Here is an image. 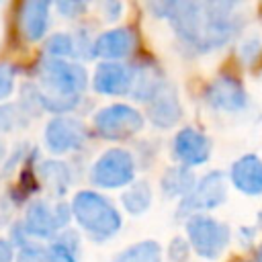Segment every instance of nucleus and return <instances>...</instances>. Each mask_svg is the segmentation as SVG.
<instances>
[{"instance_id":"2","label":"nucleus","mask_w":262,"mask_h":262,"mask_svg":"<svg viewBox=\"0 0 262 262\" xmlns=\"http://www.w3.org/2000/svg\"><path fill=\"white\" fill-rule=\"evenodd\" d=\"M39 104L51 113H66L78 104L80 92L86 88V70L78 63L45 57L39 61Z\"/></svg>"},{"instance_id":"17","label":"nucleus","mask_w":262,"mask_h":262,"mask_svg":"<svg viewBox=\"0 0 262 262\" xmlns=\"http://www.w3.org/2000/svg\"><path fill=\"white\" fill-rule=\"evenodd\" d=\"M164 84V78L156 66H137L133 68V84H131V94L137 100L149 102V98L160 90Z\"/></svg>"},{"instance_id":"10","label":"nucleus","mask_w":262,"mask_h":262,"mask_svg":"<svg viewBox=\"0 0 262 262\" xmlns=\"http://www.w3.org/2000/svg\"><path fill=\"white\" fill-rule=\"evenodd\" d=\"M205 100L219 108V111H242L248 102V96H246V90L242 86V82L229 74H223L219 78H215L207 90H205Z\"/></svg>"},{"instance_id":"1","label":"nucleus","mask_w":262,"mask_h":262,"mask_svg":"<svg viewBox=\"0 0 262 262\" xmlns=\"http://www.w3.org/2000/svg\"><path fill=\"white\" fill-rule=\"evenodd\" d=\"M149 8L170 20L184 45L201 53L227 45L242 27L235 2H156Z\"/></svg>"},{"instance_id":"18","label":"nucleus","mask_w":262,"mask_h":262,"mask_svg":"<svg viewBox=\"0 0 262 262\" xmlns=\"http://www.w3.org/2000/svg\"><path fill=\"white\" fill-rule=\"evenodd\" d=\"M196 186L192 172L188 170V166H174L170 170H166V174L162 176V190L166 196H186L192 188Z\"/></svg>"},{"instance_id":"14","label":"nucleus","mask_w":262,"mask_h":262,"mask_svg":"<svg viewBox=\"0 0 262 262\" xmlns=\"http://www.w3.org/2000/svg\"><path fill=\"white\" fill-rule=\"evenodd\" d=\"M231 182L244 194H262V160L256 154L242 156L231 166Z\"/></svg>"},{"instance_id":"33","label":"nucleus","mask_w":262,"mask_h":262,"mask_svg":"<svg viewBox=\"0 0 262 262\" xmlns=\"http://www.w3.org/2000/svg\"><path fill=\"white\" fill-rule=\"evenodd\" d=\"M0 158H2V145H0Z\"/></svg>"},{"instance_id":"24","label":"nucleus","mask_w":262,"mask_h":262,"mask_svg":"<svg viewBox=\"0 0 262 262\" xmlns=\"http://www.w3.org/2000/svg\"><path fill=\"white\" fill-rule=\"evenodd\" d=\"M20 123L23 121H20V115H18L16 106H12V104H2L0 106V133H8L14 127H18Z\"/></svg>"},{"instance_id":"4","label":"nucleus","mask_w":262,"mask_h":262,"mask_svg":"<svg viewBox=\"0 0 262 262\" xmlns=\"http://www.w3.org/2000/svg\"><path fill=\"white\" fill-rule=\"evenodd\" d=\"M186 233L194 252L203 258H217L229 244V227L209 215L194 213L186 221Z\"/></svg>"},{"instance_id":"16","label":"nucleus","mask_w":262,"mask_h":262,"mask_svg":"<svg viewBox=\"0 0 262 262\" xmlns=\"http://www.w3.org/2000/svg\"><path fill=\"white\" fill-rule=\"evenodd\" d=\"M133 47V33L129 29H113L102 33L94 41V53L106 59H119L125 57Z\"/></svg>"},{"instance_id":"28","label":"nucleus","mask_w":262,"mask_h":262,"mask_svg":"<svg viewBox=\"0 0 262 262\" xmlns=\"http://www.w3.org/2000/svg\"><path fill=\"white\" fill-rule=\"evenodd\" d=\"M186 256H188V244L182 237L172 239V244H170V258L174 262H184Z\"/></svg>"},{"instance_id":"11","label":"nucleus","mask_w":262,"mask_h":262,"mask_svg":"<svg viewBox=\"0 0 262 262\" xmlns=\"http://www.w3.org/2000/svg\"><path fill=\"white\" fill-rule=\"evenodd\" d=\"M147 117L156 127H162V129H168L180 121L182 106L178 102V94H176V88L172 84L164 82L160 86V90L149 98Z\"/></svg>"},{"instance_id":"22","label":"nucleus","mask_w":262,"mask_h":262,"mask_svg":"<svg viewBox=\"0 0 262 262\" xmlns=\"http://www.w3.org/2000/svg\"><path fill=\"white\" fill-rule=\"evenodd\" d=\"M41 176H43V180H47V186L55 194H61V192L68 190L70 176H68V168L61 162H45V164H41Z\"/></svg>"},{"instance_id":"9","label":"nucleus","mask_w":262,"mask_h":262,"mask_svg":"<svg viewBox=\"0 0 262 262\" xmlns=\"http://www.w3.org/2000/svg\"><path fill=\"white\" fill-rule=\"evenodd\" d=\"M86 139V127L74 117H55L45 127V143L53 154L78 149Z\"/></svg>"},{"instance_id":"32","label":"nucleus","mask_w":262,"mask_h":262,"mask_svg":"<svg viewBox=\"0 0 262 262\" xmlns=\"http://www.w3.org/2000/svg\"><path fill=\"white\" fill-rule=\"evenodd\" d=\"M256 262H262V246H260V250H258V258H256Z\"/></svg>"},{"instance_id":"29","label":"nucleus","mask_w":262,"mask_h":262,"mask_svg":"<svg viewBox=\"0 0 262 262\" xmlns=\"http://www.w3.org/2000/svg\"><path fill=\"white\" fill-rule=\"evenodd\" d=\"M18 186H20V194H31L35 188H37V182H35V174L31 168H25L20 172V180H18Z\"/></svg>"},{"instance_id":"5","label":"nucleus","mask_w":262,"mask_h":262,"mask_svg":"<svg viewBox=\"0 0 262 262\" xmlns=\"http://www.w3.org/2000/svg\"><path fill=\"white\" fill-rule=\"evenodd\" d=\"M135 162L129 151L113 147L104 151L90 170V180L102 188H119L133 180Z\"/></svg>"},{"instance_id":"30","label":"nucleus","mask_w":262,"mask_h":262,"mask_svg":"<svg viewBox=\"0 0 262 262\" xmlns=\"http://www.w3.org/2000/svg\"><path fill=\"white\" fill-rule=\"evenodd\" d=\"M86 8V4L84 2H70V0H66V2H57V10L63 14V16H70V18H74L78 12H82Z\"/></svg>"},{"instance_id":"7","label":"nucleus","mask_w":262,"mask_h":262,"mask_svg":"<svg viewBox=\"0 0 262 262\" xmlns=\"http://www.w3.org/2000/svg\"><path fill=\"white\" fill-rule=\"evenodd\" d=\"M70 221V207L66 203H57L55 207L47 205L45 201H33L25 215V233L35 237H53L59 227L68 225Z\"/></svg>"},{"instance_id":"26","label":"nucleus","mask_w":262,"mask_h":262,"mask_svg":"<svg viewBox=\"0 0 262 262\" xmlns=\"http://www.w3.org/2000/svg\"><path fill=\"white\" fill-rule=\"evenodd\" d=\"M16 262H51V260H49L47 250H43L39 246H25V248H20Z\"/></svg>"},{"instance_id":"6","label":"nucleus","mask_w":262,"mask_h":262,"mask_svg":"<svg viewBox=\"0 0 262 262\" xmlns=\"http://www.w3.org/2000/svg\"><path fill=\"white\" fill-rule=\"evenodd\" d=\"M94 127L106 139H123L141 131L143 117L129 104H111L94 115Z\"/></svg>"},{"instance_id":"23","label":"nucleus","mask_w":262,"mask_h":262,"mask_svg":"<svg viewBox=\"0 0 262 262\" xmlns=\"http://www.w3.org/2000/svg\"><path fill=\"white\" fill-rule=\"evenodd\" d=\"M45 51L59 59V57H68V55H78L76 51V41L72 35H66V33H57L53 37H49V41L45 43Z\"/></svg>"},{"instance_id":"21","label":"nucleus","mask_w":262,"mask_h":262,"mask_svg":"<svg viewBox=\"0 0 262 262\" xmlns=\"http://www.w3.org/2000/svg\"><path fill=\"white\" fill-rule=\"evenodd\" d=\"M151 203V190L149 184L143 180H137L135 184H131V188L123 194V205L131 215H141Z\"/></svg>"},{"instance_id":"31","label":"nucleus","mask_w":262,"mask_h":262,"mask_svg":"<svg viewBox=\"0 0 262 262\" xmlns=\"http://www.w3.org/2000/svg\"><path fill=\"white\" fill-rule=\"evenodd\" d=\"M0 262H12V244L0 239Z\"/></svg>"},{"instance_id":"19","label":"nucleus","mask_w":262,"mask_h":262,"mask_svg":"<svg viewBox=\"0 0 262 262\" xmlns=\"http://www.w3.org/2000/svg\"><path fill=\"white\" fill-rule=\"evenodd\" d=\"M47 254L51 262H78V254H80L78 235L74 231H66L57 235L53 244L47 248Z\"/></svg>"},{"instance_id":"8","label":"nucleus","mask_w":262,"mask_h":262,"mask_svg":"<svg viewBox=\"0 0 262 262\" xmlns=\"http://www.w3.org/2000/svg\"><path fill=\"white\" fill-rule=\"evenodd\" d=\"M225 176L219 170H213L205 174L196 186L182 199L178 207V217H184L194 211H205V209H215L225 201Z\"/></svg>"},{"instance_id":"15","label":"nucleus","mask_w":262,"mask_h":262,"mask_svg":"<svg viewBox=\"0 0 262 262\" xmlns=\"http://www.w3.org/2000/svg\"><path fill=\"white\" fill-rule=\"evenodd\" d=\"M49 25V2L29 0L20 6V31L29 41H39L47 33Z\"/></svg>"},{"instance_id":"13","label":"nucleus","mask_w":262,"mask_h":262,"mask_svg":"<svg viewBox=\"0 0 262 262\" xmlns=\"http://www.w3.org/2000/svg\"><path fill=\"white\" fill-rule=\"evenodd\" d=\"M133 84V68L119 61H102L94 72V90L100 94H127Z\"/></svg>"},{"instance_id":"3","label":"nucleus","mask_w":262,"mask_h":262,"mask_svg":"<svg viewBox=\"0 0 262 262\" xmlns=\"http://www.w3.org/2000/svg\"><path fill=\"white\" fill-rule=\"evenodd\" d=\"M72 213L86 233L94 239H106L121 229L119 211L102 194L82 190L72 201Z\"/></svg>"},{"instance_id":"20","label":"nucleus","mask_w":262,"mask_h":262,"mask_svg":"<svg viewBox=\"0 0 262 262\" xmlns=\"http://www.w3.org/2000/svg\"><path fill=\"white\" fill-rule=\"evenodd\" d=\"M115 262H162V250L156 242H139L125 252H121Z\"/></svg>"},{"instance_id":"27","label":"nucleus","mask_w":262,"mask_h":262,"mask_svg":"<svg viewBox=\"0 0 262 262\" xmlns=\"http://www.w3.org/2000/svg\"><path fill=\"white\" fill-rule=\"evenodd\" d=\"M260 49H262L260 37H250V39L244 41V45L239 47V57H242L246 63H250V61H254V57L260 53Z\"/></svg>"},{"instance_id":"12","label":"nucleus","mask_w":262,"mask_h":262,"mask_svg":"<svg viewBox=\"0 0 262 262\" xmlns=\"http://www.w3.org/2000/svg\"><path fill=\"white\" fill-rule=\"evenodd\" d=\"M174 156L184 166H201L211 156V141L205 133L186 127L174 137Z\"/></svg>"},{"instance_id":"25","label":"nucleus","mask_w":262,"mask_h":262,"mask_svg":"<svg viewBox=\"0 0 262 262\" xmlns=\"http://www.w3.org/2000/svg\"><path fill=\"white\" fill-rule=\"evenodd\" d=\"M14 88V66L2 61L0 63V100H4Z\"/></svg>"}]
</instances>
